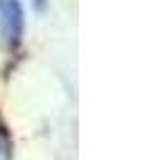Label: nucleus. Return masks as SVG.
Wrapping results in <instances>:
<instances>
[{
    "mask_svg": "<svg viewBox=\"0 0 158 160\" xmlns=\"http://www.w3.org/2000/svg\"><path fill=\"white\" fill-rule=\"evenodd\" d=\"M24 7L19 0H0V38L10 50H17L24 41Z\"/></svg>",
    "mask_w": 158,
    "mask_h": 160,
    "instance_id": "1",
    "label": "nucleus"
},
{
    "mask_svg": "<svg viewBox=\"0 0 158 160\" xmlns=\"http://www.w3.org/2000/svg\"><path fill=\"white\" fill-rule=\"evenodd\" d=\"M36 5H39V7H41V10H43V0H36Z\"/></svg>",
    "mask_w": 158,
    "mask_h": 160,
    "instance_id": "2",
    "label": "nucleus"
}]
</instances>
